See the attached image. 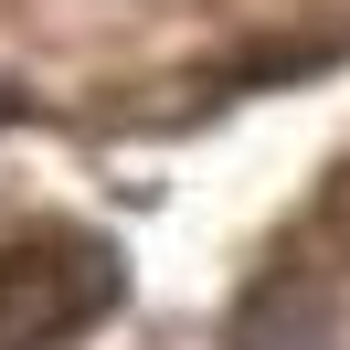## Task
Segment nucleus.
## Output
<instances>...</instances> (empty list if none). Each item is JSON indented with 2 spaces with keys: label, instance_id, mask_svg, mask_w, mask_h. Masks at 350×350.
<instances>
[{
  "label": "nucleus",
  "instance_id": "nucleus-1",
  "mask_svg": "<svg viewBox=\"0 0 350 350\" xmlns=\"http://www.w3.org/2000/svg\"><path fill=\"white\" fill-rule=\"evenodd\" d=\"M128 297V265L107 234H22L0 244V350H75Z\"/></svg>",
  "mask_w": 350,
  "mask_h": 350
}]
</instances>
